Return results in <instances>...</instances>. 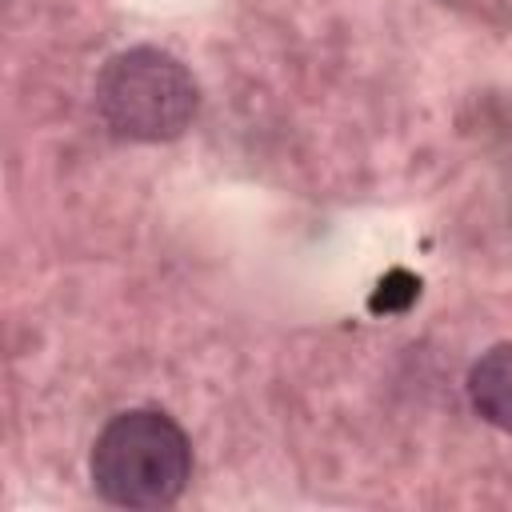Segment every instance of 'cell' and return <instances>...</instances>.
Returning a JSON list of instances; mask_svg holds the SVG:
<instances>
[{
  "label": "cell",
  "instance_id": "277c9868",
  "mask_svg": "<svg viewBox=\"0 0 512 512\" xmlns=\"http://www.w3.org/2000/svg\"><path fill=\"white\" fill-rule=\"evenodd\" d=\"M416 292H420V280L412 272H404V268H392L380 280L376 296H372V312H404L416 300Z\"/></svg>",
  "mask_w": 512,
  "mask_h": 512
},
{
  "label": "cell",
  "instance_id": "3957f363",
  "mask_svg": "<svg viewBox=\"0 0 512 512\" xmlns=\"http://www.w3.org/2000/svg\"><path fill=\"white\" fill-rule=\"evenodd\" d=\"M472 408L500 432L512 436V340L488 348L468 372Z\"/></svg>",
  "mask_w": 512,
  "mask_h": 512
},
{
  "label": "cell",
  "instance_id": "7a4b0ae2",
  "mask_svg": "<svg viewBox=\"0 0 512 512\" xmlns=\"http://www.w3.org/2000/svg\"><path fill=\"white\" fill-rule=\"evenodd\" d=\"M200 104V88L192 72L164 48L136 44L116 56L96 76V112L100 120L140 144L176 140Z\"/></svg>",
  "mask_w": 512,
  "mask_h": 512
},
{
  "label": "cell",
  "instance_id": "6da1fadb",
  "mask_svg": "<svg viewBox=\"0 0 512 512\" xmlns=\"http://www.w3.org/2000/svg\"><path fill=\"white\" fill-rule=\"evenodd\" d=\"M88 472L100 500L116 508H168L192 480V444L168 412L128 408L100 428Z\"/></svg>",
  "mask_w": 512,
  "mask_h": 512
}]
</instances>
